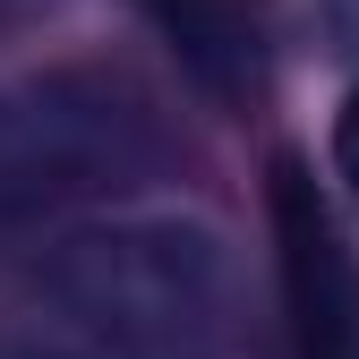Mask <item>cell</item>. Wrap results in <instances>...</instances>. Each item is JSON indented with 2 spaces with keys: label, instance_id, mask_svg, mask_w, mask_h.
Masks as SVG:
<instances>
[{
  "label": "cell",
  "instance_id": "7",
  "mask_svg": "<svg viewBox=\"0 0 359 359\" xmlns=\"http://www.w3.org/2000/svg\"><path fill=\"white\" fill-rule=\"evenodd\" d=\"M9 18H18V0H0V26H9Z\"/></svg>",
  "mask_w": 359,
  "mask_h": 359
},
{
  "label": "cell",
  "instance_id": "3",
  "mask_svg": "<svg viewBox=\"0 0 359 359\" xmlns=\"http://www.w3.org/2000/svg\"><path fill=\"white\" fill-rule=\"evenodd\" d=\"M265 214H274V265L299 359H351L359 351V257L299 154H274L265 171Z\"/></svg>",
  "mask_w": 359,
  "mask_h": 359
},
{
  "label": "cell",
  "instance_id": "6",
  "mask_svg": "<svg viewBox=\"0 0 359 359\" xmlns=\"http://www.w3.org/2000/svg\"><path fill=\"white\" fill-rule=\"evenodd\" d=\"M334 171L351 180V197H359V86H351L342 111H334Z\"/></svg>",
  "mask_w": 359,
  "mask_h": 359
},
{
  "label": "cell",
  "instance_id": "5",
  "mask_svg": "<svg viewBox=\"0 0 359 359\" xmlns=\"http://www.w3.org/2000/svg\"><path fill=\"white\" fill-rule=\"evenodd\" d=\"M0 359H120V351H86V342H60V334H9L0 342Z\"/></svg>",
  "mask_w": 359,
  "mask_h": 359
},
{
  "label": "cell",
  "instance_id": "2",
  "mask_svg": "<svg viewBox=\"0 0 359 359\" xmlns=\"http://www.w3.org/2000/svg\"><path fill=\"white\" fill-rule=\"evenodd\" d=\"M171 154L154 103L111 69H34L0 86V240H26L154 180Z\"/></svg>",
  "mask_w": 359,
  "mask_h": 359
},
{
  "label": "cell",
  "instance_id": "1",
  "mask_svg": "<svg viewBox=\"0 0 359 359\" xmlns=\"http://www.w3.org/2000/svg\"><path fill=\"white\" fill-rule=\"evenodd\" d=\"M26 325L120 359H222L240 325V274L214 222L120 214L52 240L26 265Z\"/></svg>",
  "mask_w": 359,
  "mask_h": 359
},
{
  "label": "cell",
  "instance_id": "4",
  "mask_svg": "<svg viewBox=\"0 0 359 359\" xmlns=\"http://www.w3.org/2000/svg\"><path fill=\"white\" fill-rule=\"evenodd\" d=\"M146 18L171 34V52L189 60L214 95L257 86V18L240 0H146Z\"/></svg>",
  "mask_w": 359,
  "mask_h": 359
}]
</instances>
